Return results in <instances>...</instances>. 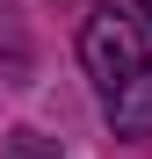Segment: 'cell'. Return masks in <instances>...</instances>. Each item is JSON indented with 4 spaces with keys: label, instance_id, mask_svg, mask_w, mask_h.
I'll return each mask as SVG.
<instances>
[{
    "label": "cell",
    "instance_id": "3",
    "mask_svg": "<svg viewBox=\"0 0 152 159\" xmlns=\"http://www.w3.org/2000/svg\"><path fill=\"white\" fill-rule=\"evenodd\" d=\"M7 15H15V7H7V0H0V22H7Z\"/></svg>",
    "mask_w": 152,
    "mask_h": 159
},
{
    "label": "cell",
    "instance_id": "1",
    "mask_svg": "<svg viewBox=\"0 0 152 159\" xmlns=\"http://www.w3.org/2000/svg\"><path fill=\"white\" fill-rule=\"evenodd\" d=\"M80 65H87V80L101 87V101L123 94V87H138V80L152 72V65H145L138 22H123L116 7H94V15L80 22Z\"/></svg>",
    "mask_w": 152,
    "mask_h": 159
},
{
    "label": "cell",
    "instance_id": "2",
    "mask_svg": "<svg viewBox=\"0 0 152 159\" xmlns=\"http://www.w3.org/2000/svg\"><path fill=\"white\" fill-rule=\"evenodd\" d=\"M109 123H116V138H152V72L138 87L109 94Z\"/></svg>",
    "mask_w": 152,
    "mask_h": 159
},
{
    "label": "cell",
    "instance_id": "4",
    "mask_svg": "<svg viewBox=\"0 0 152 159\" xmlns=\"http://www.w3.org/2000/svg\"><path fill=\"white\" fill-rule=\"evenodd\" d=\"M145 15H152V0H145Z\"/></svg>",
    "mask_w": 152,
    "mask_h": 159
}]
</instances>
